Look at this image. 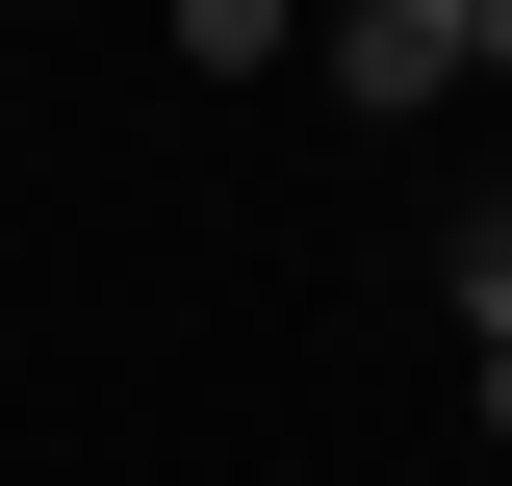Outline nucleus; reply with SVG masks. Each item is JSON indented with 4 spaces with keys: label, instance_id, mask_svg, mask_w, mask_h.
<instances>
[{
    "label": "nucleus",
    "instance_id": "nucleus-1",
    "mask_svg": "<svg viewBox=\"0 0 512 486\" xmlns=\"http://www.w3.org/2000/svg\"><path fill=\"white\" fill-rule=\"evenodd\" d=\"M333 77H359V103H461V77H487V0H359Z\"/></svg>",
    "mask_w": 512,
    "mask_h": 486
},
{
    "label": "nucleus",
    "instance_id": "nucleus-2",
    "mask_svg": "<svg viewBox=\"0 0 512 486\" xmlns=\"http://www.w3.org/2000/svg\"><path fill=\"white\" fill-rule=\"evenodd\" d=\"M461 307H487V359H512V205H461V256H436Z\"/></svg>",
    "mask_w": 512,
    "mask_h": 486
}]
</instances>
